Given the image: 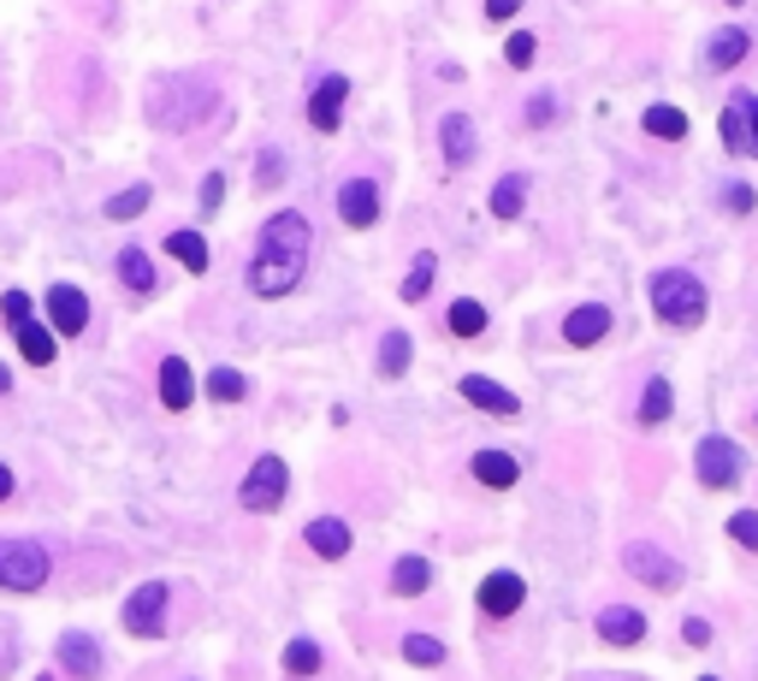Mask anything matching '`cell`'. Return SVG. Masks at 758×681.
I'll return each instance as SVG.
<instances>
[{
	"label": "cell",
	"mask_w": 758,
	"mask_h": 681,
	"mask_svg": "<svg viewBox=\"0 0 758 681\" xmlns=\"http://www.w3.org/2000/svg\"><path fill=\"white\" fill-rule=\"evenodd\" d=\"M747 48H753V36L740 31V24H728V31H711V42H705V60H711V71H728V66H740V60H747Z\"/></svg>",
	"instance_id": "e0dca14e"
},
{
	"label": "cell",
	"mask_w": 758,
	"mask_h": 681,
	"mask_svg": "<svg viewBox=\"0 0 758 681\" xmlns=\"http://www.w3.org/2000/svg\"><path fill=\"white\" fill-rule=\"evenodd\" d=\"M48 321L60 338H78L83 326H90V297L78 291V285H54L48 291Z\"/></svg>",
	"instance_id": "9c48e42d"
},
{
	"label": "cell",
	"mask_w": 758,
	"mask_h": 681,
	"mask_svg": "<svg viewBox=\"0 0 758 681\" xmlns=\"http://www.w3.org/2000/svg\"><path fill=\"white\" fill-rule=\"evenodd\" d=\"M652 309H658V321L664 326H699L705 321V285L693 279V273H681V267H669L652 279Z\"/></svg>",
	"instance_id": "7a4b0ae2"
},
{
	"label": "cell",
	"mask_w": 758,
	"mask_h": 681,
	"mask_svg": "<svg viewBox=\"0 0 758 681\" xmlns=\"http://www.w3.org/2000/svg\"><path fill=\"white\" fill-rule=\"evenodd\" d=\"M528 125H551V95H533V107H528Z\"/></svg>",
	"instance_id": "7bdbcfd3"
},
{
	"label": "cell",
	"mask_w": 758,
	"mask_h": 681,
	"mask_svg": "<svg viewBox=\"0 0 758 681\" xmlns=\"http://www.w3.org/2000/svg\"><path fill=\"white\" fill-rule=\"evenodd\" d=\"M220 201H226V178H220V172H208V178H202V208H220Z\"/></svg>",
	"instance_id": "f35d334b"
},
{
	"label": "cell",
	"mask_w": 758,
	"mask_h": 681,
	"mask_svg": "<svg viewBox=\"0 0 758 681\" xmlns=\"http://www.w3.org/2000/svg\"><path fill=\"white\" fill-rule=\"evenodd\" d=\"M681 640H688V646H705V640H711V622H705V616H688V622H681Z\"/></svg>",
	"instance_id": "60d3db41"
},
{
	"label": "cell",
	"mask_w": 758,
	"mask_h": 681,
	"mask_svg": "<svg viewBox=\"0 0 758 681\" xmlns=\"http://www.w3.org/2000/svg\"><path fill=\"white\" fill-rule=\"evenodd\" d=\"M12 486H19V481H12V469H7V462H0V504L12 498Z\"/></svg>",
	"instance_id": "ee69618b"
},
{
	"label": "cell",
	"mask_w": 758,
	"mask_h": 681,
	"mask_svg": "<svg viewBox=\"0 0 758 681\" xmlns=\"http://www.w3.org/2000/svg\"><path fill=\"white\" fill-rule=\"evenodd\" d=\"M723 149L728 154H753V119H747V95H735L723 107Z\"/></svg>",
	"instance_id": "44dd1931"
},
{
	"label": "cell",
	"mask_w": 758,
	"mask_h": 681,
	"mask_svg": "<svg viewBox=\"0 0 758 681\" xmlns=\"http://www.w3.org/2000/svg\"><path fill=\"white\" fill-rule=\"evenodd\" d=\"M439 142H445V161L450 166H469L474 161V119H469V113H445V119H439Z\"/></svg>",
	"instance_id": "9a60e30c"
},
{
	"label": "cell",
	"mask_w": 758,
	"mask_h": 681,
	"mask_svg": "<svg viewBox=\"0 0 758 681\" xmlns=\"http://www.w3.org/2000/svg\"><path fill=\"white\" fill-rule=\"evenodd\" d=\"M669 409H676V391H669V380L658 373V380H646V397H640V427H664Z\"/></svg>",
	"instance_id": "cb8c5ba5"
},
{
	"label": "cell",
	"mask_w": 758,
	"mask_h": 681,
	"mask_svg": "<svg viewBox=\"0 0 758 681\" xmlns=\"http://www.w3.org/2000/svg\"><path fill=\"white\" fill-rule=\"evenodd\" d=\"M622 569H629L634 581L658 587V592L681 587V563L669 557V552H658V545H629V552H622Z\"/></svg>",
	"instance_id": "ba28073f"
},
{
	"label": "cell",
	"mask_w": 758,
	"mask_h": 681,
	"mask_svg": "<svg viewBox=\"0 0 758 681\" xmlns=\"http://www.w3.org/2000/svg\"><path fill=\"white\" fill-rule=\"evenodd\" d=\"M705 681H717V676H705Z\"/></svg>",
	"instance_id": "681fc988"
},
{
	"label": "cell",
	"mask_w": 758,
	"mask_h": 681,
	"mask_svg": "<svg viewBox=\"0 0 758 681\" xmlns=\"http://www.w3.org/2000/svg\"><path fill=\"white\" fill-rule=\"evenodd\" d=\"M605 332H610V309H605V302H587V309H575L563 321V338L581 344V350H587V344H599Z\"/></svg>",
	"instance_id": "2e32d148"
},
{
	"label": "cell",
	"mask_w": 758,
	"mask_h": 681,
	"mask_svg": "<svg viewBox=\"0 0 758 681\" xmlns=\"http://www.w3.org/2000/svg\"><path fill=\"white\" fill-rule=\"evenodd\" d=\"M344 101H349V83L338 78V71H332V78H320L314 95H309V125L332 137V130H338V119H344Z\"/></svg>",
	"instance_id": "8fae6325"
},
{
	"label": "cell",
	"mask_w": 758,
	"mask_h": 681,
	"mask_svg": "<svg viewBox=\"0 0 758 681\" xmlns=\"http://www.w3.org/2000/svg\"><path fill=\"white\" fill-rule=\"evenodd\" d=\"M521 201H528V178H516V172L498 178V191H492V213H498V220H516Z\"/></svg>",
	"instance_id": "f1b7e54d"
},
{
	"label": "cell",
	"mask_w": 758,
	"mask_h": 681,
	"mask_svg": "<svg viewBox=\"0 0 758 681\" xmlns=\"http://www.w3.org/2000/svg\"><path fill=\"white\" fill-rule=\"evenodd\" d=\"M36 681H54V676H36Z\"/></svg>",
	"instance_id": "c3c4849f"
},
{
	"label": "cell",
	"mask_w": 758,
	"mask_h": 681,
	"mask_svg": "<svg viewBox=\"0 0 758 681\" xmlns=\"http://www.w3.org/2000/svg\"><path fill=\"white\" fill-rule=\"evenodd\" d=\"M302 540H309V552H320V557H344L349 552V528H344L338 516L309 521V533H302Z\"/></svg>",
	"instance_id": "7402d4cb"
},
{
	"label": "cell",
	"mask_w": 758,
	"mask_h": 681,
	"mask_svg": "<svg viewBox=\"0 0 758 681\" xmlns=\"http://www.w3.org/2000/svg\"><path fill=\"white\" fill-rule=\"evenodd\" d=\"M723 7H740V0H723Z\"/></svg>",
	"instance_id": "7dc6e473"
},
{
	"label": "cell",
	"mask_w": 758,
	"mask_h": 681,
	"mask_svg": "<svg viewBox=\"0 0 758 681\" xmlns=\"http://www.w3.org/2000/svg\"><path fill=\"white\" fill-rule=\"evenodd\" d=\"M149 184H130V191H119V196H107V220H137L142 208H149Z\"/></svg>",
	"instance_id": "d6a6232c"
},
{
	"label": "cell",
	"mask_w": 758,
	"mask_h": 681,
	"mask_svg": "<svg viewBox=\"0 0 758 681\" xmlns=\"http://www.w3.org/2000/svg\"><path fill=\"white\" fill-rule=\"evenodd\" d=\"M728 533H735V545L758 552V510H735V516H728Z\"/></svg>",
	"instance_id": "d590c367"
},
{
	"label": "cell",
	"mask_w": 758,
	"mask_h": 681,
	"mask_svg": "<svg viewBox=\"0 0 758 681\" xmlns=\"http://www.w3.org/2000/svg\"><path fill=\"white\" fill-rule=\"evenodd\" d=\"M457 391L474 403V409H486V415H504V422H509V415H521V397H516V391H504L498 380H486V373H462V380H457Z\"/></svg>",
	"instance_id": "30bf717a"
},
{
	"label": "cell",
	"mask_w": 758,
	"mask_h": 681,
	"mask_svg": "<svg viewBox=\"0 0 758 681\" xmlns=\"http://www.w3.org/2000/svg\"><path fill=\"white\" fill-rule=\"evenodd\" d=\"M699 481H705L711 492H723V486H735L740 481V469H747V457H740V445L735 439H723V432H711V439H699Z\"/></svg>",
	"instance_id": "52a82bcc"
},
{
	"label": "cell",
	"mask_w": 758,
	"mask_h": 681,
	"mask_svg": "<svg viewBox=\"0 0 758 681\" xmlns=\"http://www.w3.org/2000/svg\"><path fill=\"white\" fill-rule=\"evenodd\" d=\"M516 12H521V0H486V19H516Z\"/></svg>",
	"instance_id": "b9f144b4"
},
{
	"label": "cell",
	"mask_w": 758,
	"mask_h": 681,
	"mask_svg": "<svg viewBox=\"0 0 758 681\" xmlns=\"http://www.w3.org/2000/svg\"><path fill=\"white\" fill-rule=\"evenodd\" d=\"M533 54H539V42H533L528 31H516V36L504 42V60L516 66V71H521V66H533Z\"/></svg>",
	"instance_id": "8d00e7d4"
},
{
	"label": "cell",
	"mask_w": 758,
	"mask_h": 681,
	"mask_svg": "<svg viewBox=\"0 0 758 681\" xmlns=\"http://www.w3.org/2000/svg\"><path fill=\"white\" fill-rule=\"evenodd\" d=\"M521 599H528V592H521V575H509V569H498V575L480 581V611H486V616H516Z\"/></svg>",
	"instance_id": "4fadbf2b"
},
{
	"label": "cell",
	"mask_w": 758,
	"mask_h": 681,
	"mask_svg": "<svg viewBox=\"0 0 758 681\" xmlns=\"http://www.w3.org/2000/svg\"><path fill=\"white\" fill-rule=\"evenodd\" d=\"M166 255L184 261L190 273H208V243H202V231H166Z\"/></svg>",
	"instance_id": "484cf974"
},
{
	"label": "cell",
	"mask_w": 758,
	"mask_h": 681,
	"mask_svg": "<svg viewBox=\"0 0 758 681\" xmlns=\"http://www.w3.org/2000/svg\"><path fill=\"white\" fill-rule=\"evenodd\" d=\"M433 273H439V261H433V250H421L410 261V279H403V302H421L433 291Z\"/></svg>",
	"instance_id": "f546056e"
},
{
	"label": "cell",
	"mask_w": 758,
	"mask_h": 681,
	"mask_svg": "<svg viewBox=\"0 0 758 681\" xmlns=\"http://www.w3.org/2000/svg\"><path fill=\"white\" fill-rule=\"evenodd\" d=\"M427 581H433V563L427 557H398V569H391V592H398V599L427 592Z\"/></svg>",
	"instance_id": "d4e9b609"
},
{
	"label": "cell",
	"mask_w": 758,
	"mask_h": 681,
	"mask_svg": "<svg viewBox=\"0 0 758 681\" xmlns=\"http://www.w3.org/2000/svg\"><path fill=\"white\" fill-rule=\"evenodd\" d=\"M747 119H753V154H758V95H747Z\"/></svg>",
	"instance_id": "f6af8a7d"
},
{
	"label": "cell",
	"mask_w": 758,
	"mask_h": 681,
	"mask_svg": "<svg viewBox=\"0 0 758 681\" xmlns=\"http://www.w3.org/2000/svg\"><path fill=\"white\" fill-rule=\"evenodd\" d=\"M285 670H290V676H314V670H320V646H314V640H290V646H285Z\"/></svg>",
	"instance_id": "e575fe53"
},
{
	"label": "cell",
	"mask_w": 758,
	"mask_h": 681,
	"mask_svg": "<svg viewBox=\"0 0 758 681\" xmlns=\"http://www.w3.org/2000/svg\"><path fill=\"white\" fill-rule=\"evenodd\" d=\"M474 481L492 486V492H509V486L521 481V462L509 457V451H480L474 457Z\"/></svg>",
	"instance_id": "d6986e66"
},
{
	"label": "cell",
	"mask_w": 758,
	"mask_h": 681,
	"mask_svg": "<svg viewBox=\"0 0 758 681\" xmlns=\"http://www.w3.org/2000/svg\"><path fill=\"white\" fill-rule=\"evenodd\" d=\"M410 356H415L410 332H398V326H391L386 338H379V373H386V380H398V373H410Z\"/></svg>",
	"instance_id": "603a6c76"
},
{
	"label": "cell",
	"mask_w": 758,
	"mask_h": 681,
	"mask_svg": "<svg viewBox=\"0 0 758 681\" xmlns=\"http://www.w3.org/2000/svg\"><path fill=\"white\" fill-rule=\"evenodd\" d=\"M166 581H142L137 592L125 599V628L137 634V640H160L166 634Z\"/></svg>",
	"instance_id": "8992f818"
},
{
	"label": "cell",
	"mask_w": 758,
	"mask_h": 681,
	"mask_svg": "<svg viewBox=\"0 0 758 681\" xmlns=\"http://www.w3.org/2000/svg\"><path fill=\"white\" fill-rule=\"evenodd\" d=\"M302 273H309V220L285 208L261 226V243L250 255V291L255 297H285V291L302 285Z\"/></svg>",
	"instance_id": "6da1fadb"
},
{
	"label": "cell",
	"mask_w": 758,
	"mask_h": 681,
	"mask_svg": "<svg viewBox=\"0 0 758 681\" xmlns=\"http://www.w3.org/2000/svg\"><path fill=\"white\" fill-rule=\"evenodd\" d=\"M119 279H125L137 297H149V291H154V261L142 255V250H119Z\"/></svg>",
	"instance_id": "4316f807"
},
{
	"label": "cell",
	"mask_w": 758,
	"mask_h": 681,
	"mask_svg": "<svg viewBox=\"0 0 758 681\" xmlns=\"http://www.w3.org/2000/svg\"><path fill=\"white\" fill-rule=\"evenodd\" d=\"M0 314H7V332H12V344L24 350V361H31V368H48V361H54V332L36 321L31 297L7 291V297H0Z\"/></svg>",
	"instance_id": "3957f363"
},
{
	"label": "cell",
	"mask_w": 758,
	"mask_h": 681,
	"mask_svg": "<svg viewBox=\"0 0 758 681\" xmlns=\"http://www.w3.org/2000/svg\"><path fill=\"white\" fill-rule=\"evenodd\" d=\"M279 172H285L279 149H261V161H255V178H261V191H273V184H279Z\"/></svg>",
	"instance_id": "74e56055"
},
{
	"label": "cell",
	"mask_w": 758,
	"mask_h": 681,
	"mask_svg": "<svg viewBox=\"0 0 758 681\" xmlns=\"http://www.w3.org/2000/svg\"><path fill=\"white\" fill-rule=\"evenodd\" d=\"M646 137L681 142V137H688V113H681V107H646Z\"/></svg>",
	"instance_id": "83f0119b"
},
{
	"label": "cell",
	"mask_w": 758,
	"mask_h": 681,
	"mask_svg": "<svg viewBox=\"0 0 758 681\" xmlns=\"http://www.w3.org/2000/svg\"><path fill=\"white\" fill-rule=\"evenodd\" d=\"M243 391H250V380H243L238 368H214L208 373V397L214 403H243Z\"/></svg>",
	"instance_id": "1f68e13d"
},
{
	"label": "cell",
	"mask_w": 758,
	"mask_h": 681,
	"mask_svg": "<svg viewBox=\"0 0 758 681\" xmlns=\"http://www.w3.org/2000/svg\"><path fill=\"white\" fill-rule=\"evenodd\" d=\"M723 208H728V213H747V208H753V191H747V184H728V191H723Z\"/></svg>",
	"instance_id": "ab89813d"
},
{
	"label": "cell",
	"mask_w": 758,
	"mask_h": 681,
	"mask_svg": "<svg viewBox=\"0 0 758 681\" xmlns=\"http://www.w3.org/2000/svg\"><path fill=\"white\" fill-rule=\"evenodd\" d=\"M450 332H457V338H480V332H486V309H480L474 297L450 302Z\"/></svg>",
	"instance_id": "4dcf8cb0"
},
{
	"label": "cell",
	"mask_w": 758,
	"mask_h": 681,
	"mask_svg": "<svg viewBox=\"0 0 758 681\" xmlns=\"http://www.w3.org/2000/svg\"><path fill=\"white\" fill-rule=\"evenodd\" d=\"M190 397H196V380H190V368H184L179 356H166V361H160V403L179 415V409H190Z\"/></svg>",
	"instance_id": "ac0fdd59"
},
{
	"label": "cell",
	"mask_w": 758,
	"mask_h": 681,
	"mask_svg": "<svg viewBox=\"0 0 758 681\" xmlns=\"http://www.w3.org/2000/svg\"><path fill=\"white\" fill-rule=\"evenodd\" d=\"M403 658L421 663V670H433V663H445V646L433 640V634H410V640H403Z\"/></svg>",
	"instance_id": "836d02e7"
},
{
	"label": "cell",
	"mask_w": 758,
	"mask_h": 681,
	"mask_svg": "<svg viewBox=\"0 0 758 681\" xmlns=\"http://www.w3.org/2000/svg\"><path fill=\"white\" fill-rule=\"evenodd\" d=\"M338 213H344L349 231H368L379 220V184L374 178H349L338 191Z\"/></svg>",
	"instance_id": "7c38bea8"
},
{
	"label": "cell",
	"mask_w": 758,
	"mask_h": 681,
	"mask_svg": "<svg viewBox=\"0 0 758 681\" xmlns=\"http://www.w3.org/2000/svg\"><path fill=\"white\" fill-rule=\"evenodd\" d=\"M60 663L78 681H95L101 676V646L90 640V634H66V640H60Z\"/></svg>",
	"instance_id": "ffe728a7"
},
{
	"label": "cell",
	"mask_w": 758,
	"mask_h": 681,
	"mask_svg": "<svg viewBox=\"0 0 758 681\" xmlns=\"http://www.w3.org/2000/svg\"><path fill=\"white\" fill-rule=\"evenodd\" d=\"M599 640H610V646H640V640H646V616L629 611V604H610V611H599Z\"/></svg>",
	"instance_id": "5bb4252c"
},
{
	"label": "cell",
	"mask_w": 758,
	"mask_h": 681,
	"mask_svg": "<svg viewBox=\"0 0 758 681\" xmlns=\"http://www.w3.org/2000/svg\"><path fill=\"white\" fill-rule=\"evenodd\" d=\"M0 391H12V373L7 368H0Z\"/></svg>",
	"instance_id": "bcb514c9"
},
{
	"label": "cell",
	"mask_w": 758,
	"mask_h": 681,
	"mask_svg": "<svg viewBox=\"0 0 758 681\" xmlns=\"http://www.w3.org/2000/svg\"><path fill=\"white\" fill-rule=\"evenodd\" d=\"M42 581H48V552L36 540H0V587L36 592Z\"/></svg>",
	"instance_id": "277c9868"
},
{
	"label": "cell",
	"mask_w": 758,
	"mask_h": 681,
	"mask_svg": "<svg viewBox=\"0 0 758 681\" xmlns=\"http://www.w3.org/2000/svg\"><path fill=\"white\" fill-rule=\"evenodd\" d=\"M285 486H290L285 462H279V457H261L255 469L243 474L238 504H243V510H255V516H267V510H279V504H285Z\"/></svg>",
	"instance_id": "5b68a950"
}]
</instances>
